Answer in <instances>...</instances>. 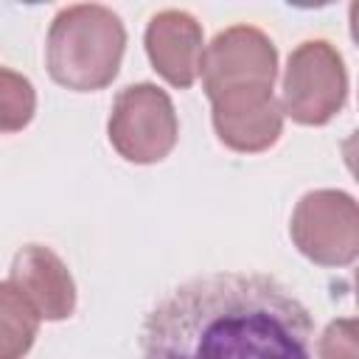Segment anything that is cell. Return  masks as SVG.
I'll use <instances>...</instances> for the list:
<instances>
[{"mask_svg": "<svg viewBox=\"0 0 359 359\" xmlns=\"http://www.w3.org/2000/svg\"><path fill=\"white\" fill-rule=\"evenodd\" d=\"M297 250L323 266H342L356 258V205L342 191L306 194L292 216Z\"/></svg>", "mask_w": 359, "mask_h": 359, "instance_id": "6", "label": "cell"}, {"mask_svg": "<svg viewBox=\"0 0 359 359\" xmlns=\"http://www.w3.org/2000/svg\"><path fill=\"white\" fill-rule=\"evenodd\" d=\"M323 359H356V325L353 320L331 323L320 342Z\"/></svg>", "mask_w": 359, "mask_h": 359, "instance_id": "11", "label": "cell"}, {"mask_svg": "<svg viewBox=\"0 0 359 359\" xmlns=\"http://www.w3.org/2000/svg\"><path fill=\"white\" fill-rule=\"evenodd\" d=\"M126 45L123 22L107 6H67L48 31V73L76 93L104 90L121 67Z\"/></svg>", "mask_w": 359, "mask_h": 359, "instance_id": "3", "label": "cell"}, {"mask_svg": "<svg viewBox=\"0 0 359 359\" xmlns=\"http://www.w3.org/2000/svg\"><path fill=\"white\" fill-rule=\"evenodd\" d=\"M306 306L269 275L213 272L143 320L140 359H314Z\"/></svg>", "mask_w": 359, "mask_h": 359, "instance_id": "1", "label": "cell"}, {"mask_svg": "<svg viewBox=\"0 0 359 359\" xmlns=\"http://www.w3.org/2000/svg\"><path fill=\"white\" fill-rule=\"evenodd\" d=\"M275 65L272 39L250 25H233L205 48L199 76L224 146L264 151L280 137L283 115L272 95Z\"/></svg>", "mask_w": 359, "mask_h": 359, "instance_id": "2", "label": "cell"}, {"mask_svg": "<svg viewBox=\"0 0 359 359\" xmlns=\"http://www.w3.org/2000/svg\"><path fill=\"white\" fill-rule=\"evenodd\" d=\"M348 79L339 53L323 42H303L283 76V112L303 126L328 123L345 104Z\"/></svg>", "mask_w": 359, "mask_h": 359, "instance_id": "5", "label": "cell"}, {"mask_svg": "<svg viewBox=\"0 0 359 359\" xmlns=\"http://www.w3.org/2000/svg\"><path fill=\"white\" fill-rule=\"evenodd\" d=\"M8 283L28 300L39 320H65L76 309V286L67 266L42 244H28L14 255Z\"/></svg>", "mask_w": 359, "mask_h": 359, "instance_id": "8", "label": "cell"}, {"mask_svg": "<svg viewBox=\"0 0 359 359\" xmlns=\"http://www.w3.org/2000/svg\"><path fill=\"white\" fill-rule=\"evenodd\" d=\"M36 93L31 81L8 67H0V135L20 132L31 123Z\"/></svg>", "mask_w": 359, "mask_h": 359, "instance_id": "10", "label": "cell"}, {"mask_svg": "<svg viewBox=\"0 0 359 359\" xmlns=\"http://www.w3.org/2000/svg\"><path fill=\"white\" fill-rule=\"evenodd\" d=\"M146 53L168 84L188 90L202 73L205 42L199 22L177 8L154 14L146 28Z\"/></svg>", "mask_w": 359, "mask_h": 359, "instance_id": "7", "label": "cell"}, {"mask_svg": "<svg viewBox=\"0 0 359 359\" xmlns=\"http://www.w3.org/2000/svg\"><path fill=\"white\" fill-rule=\"evenodd\" d=\"M180 135L177 112L171 98L143 81L121 90L109 115V143L129 163H157L163 160Z\"/></svg>", "mask_w": 359, "mask_h": 359, "instance_id": "4", "label": "cell"}, {"mask_svg": "<svg viewBox=\"0 0 359 359\" xmlns=\"http://www.w3.org/2000/svg\"><path fill=\"white\" fill-rule=\"evenodd\" d=\"M36 331V311L8 280H0V359H22L34 345Z\"/></svg>", "mask_w": 359, "mask_h": 359, "instance_id": "9", "label": "cell"}]
</instances>
